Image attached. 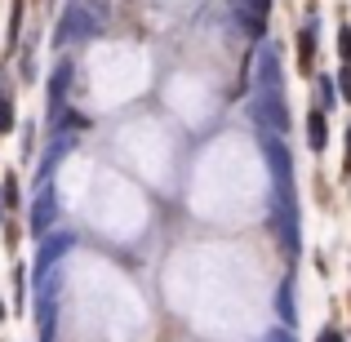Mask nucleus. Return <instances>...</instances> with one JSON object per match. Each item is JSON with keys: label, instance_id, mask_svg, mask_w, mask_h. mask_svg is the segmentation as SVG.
<instances>
[{"label": "nucleus", "instance_id": "f257e3e1", "mask_svg": "<svg viewBox=\"0 0 351 342\" xmlns=\"http://www.w3.org/2000/svg\"><path fill=\"white\" fill-rule=\"evenodd\" d=\"M267 9H271V0H236V18H240V27H245L249 36H263V27H267Z\"/></svg>", "mask_w": 351, "mask_h": 342}, {"label": "nucleus", "instance_id": "f03ea898", "mask_svg": "<svg viewBox=\"0 0 351 342\" xmlns=\"http://www.w3.org/2000/svg\"><path fill=\"white\" fill-rule=\"evenodd\" d=\"M94 32V18L85 9H67L62 14V27H58V40H71V36H89Z\"/></svg>", "mask_w": 351, "mask_h": 342}, {"label": "nucleus", "instance_id": "7ed1b4c3", "mask_svg": "<svg viewBox=\"0 0 351 342\" xmlns=\"http://www.w3.org/2000/svg\"><path fill=\"white\" fill-rule=\"evenodd\" d=\"M325 138H329L325 116H320V112H311V147H325Z\"/></svg>", "mask_w": 351, "mask_h": 342}, {"label": "nucleus", "instance_id": "20e7f679", "mask_svg": "<svg viewBox=\"0 0 351 342\" xmlns=\"http://www.w3.org/2000/svg\"><path fill=\"white\" fill-rule=\"evenodd\" d=\"M298 49H302V67H311V49H316V36L302 32V36H298Z\"/></svg>", "mask_w": 351, "mask_h": 342}, {"label": "nucleus", "instance_id": "39448f33", "mask_svg": "<svg viewBox=\"0 0 351 342\" xmlns=\"http://www.w3.org/2000/svg\"><path fill=\"white\" fill-rule=\"evenodd\" d=\"M0 129H14V107H9V98H0Z\"/></svg>", "mask_w": 351, "mask_h": 342}, {"label": "nucleus", "instance_id": "423d86ee", "mask_svg": "<svg viewBox=\"0 0 351 342\" xmlns=\"http://www.w3.org/2000/svg\"><path fill=\"white\" fill-rule=\"evenodd\" d=\"M338 45H343V58H351V32L343 27V36H338Z\"/></svg>", "mask_w": 351, "mask_h": 342}, {"label": "nucleus", "instance_id": "0eeeda50", "mask_svg": "<svg viewBox=\"0 0 351 342\" xmlns=\"http://www.w3.org/2000/svg\"><path fill=\"white\" fill-rule=\"evenodd\" d=\"M343 98H351V71H343Z\"/></svg>", "mask_w": 351, "mask_h": 342}]
</instances>
